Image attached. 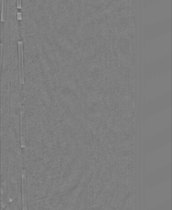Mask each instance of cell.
<instances>
[{"mask_svg":"<svg viewBox=\"0 0 172 210\" xmlns=\"http://www.w3.org/2000/svg\"><path fill=\"white\" fill-rule=\"evenodd\" d=\"M21 146L26 147L25 106H20Z\"/></svg>","mask_w":172,"mask_h":210,"instance_id":"1","label":"cell"},{"mask_svg":"<svg viewBox=\"0 0 172 210\" xmlns=\"http://www.w3.org/2000/svg\"><path fill=\"white\" fill-rule=\"evenodd\" d=\"M18 48H19V83L21 85L23 84L24 82L23 42L22 41L18 42Z\"/></svg>","mask_w":172,"mask_h":210,"instance_id":"2","label":"cell"},{"mask_svg":"<svg viewBox=\"0 0 172 210\" xmlns=\"http://www.w3.org/2000/svg\"><path fill=\"white\" fill-rule=\"evenodd\" d=\"M22 210H27L26 173L25 169H22Z\"/></svg>","mask_w":172,"mask_h":210,"instance_id":"3","label":"cell"},{"mask_svg":"<svg viewBox=\"0 0 172 210\" xmlns=\"http://www.w3.org/2000/svg\"><path fill=\"white\" fill-rule=\"evenodd\" d=\"M6 0H2L1 20L3 22L5 21V19H6Z\"/></svg>","mask_w":172,"mask_h":210,"instance_id":"4","label":"cell"},{"mask_svg":"<svg viewBox=\"0 0 172 210\" xmlns=\"http://www.w3.org/2000/svg\"><path fill=\"white\" fill-rule=\"evenodd\" d=\"M2 48H3V44H1V63H2Z\"/></svg>","mask_w":172,"mask_h":210,"instance_id":"5","label":"cell"},{"mask_svg":"<svg viewBox=\"0 0 172 210\" xmlns=\"http://www.w3.org/2000/svg\"><path fill=\"white\" fill-rule=\"evenodd\" d=\"M17 7L18 8H21V0L17 1Z\"/></svg>","mask_w":172,"mask_h":210,"instance_id":"6","label":"cell"},{"mask_svg":"<svg viewBox=\"0 0 172 210\" xmlns=\"http://www.w3.org/2000/svg\"><path fill=\"white\" fill-rule=\"evenodd\" d=\"M17 19L19 20H21L22 19L21 12L17 13Z\"/></svg>","mask_w":172,"mask_h":210,"instance_id":"7","label":"cell"}]
</instances>
